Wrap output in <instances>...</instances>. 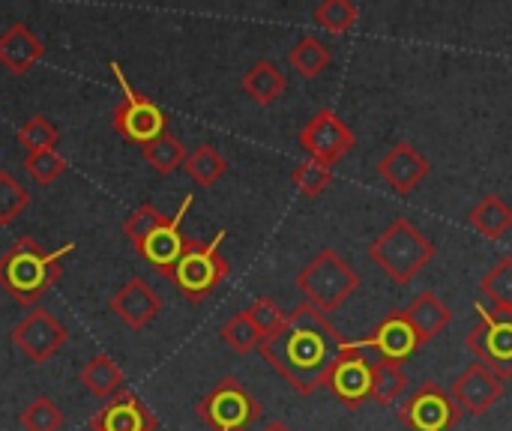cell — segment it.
<instances>
[{
	"label": "cell",
	"instance_id": "obj_15",
	"mask_svg": "<svg viewBox=\"0 0 512 431\" xmlns=\"http://www.w3.org/2000/svg\"><path fill=\"white\" fill-rule=\"evenodd\" d=\"M327 387L348 411H360L363 402L372 399V360L348 345V354L333 366Z\"/></svg>",
	"mask_w": 512,
	"mask_h": 431
},
{
	"label": "cell",
	"instance_id": "obj_21",
	"mask_svg": "<svg viewBox=\"0 0 512 431\" xmlns=\"http://www.w3.org/2000/svg\"><path fill=\"white\" fill-rule=\"evenodd\" d=\"M78 381L84 384L87 393H93L96 399H105V402L114 399L120 390H126V375L108 354H96L93 360H87L84 369L78 372Z\"/></svg>",
	"mask_w": 512,
	"mask_h": 431
},
{
	"label": "cell",
	"instance_id": "obj_1",
	"mask_svg": "<svg viewBox=\"0 0 512 431\" xmlns=\"http://www.w3.org/2000/svg\"><path fill=\"white\" fill-rule=\"evenodd\" d=\"M345 354V336H339L330 318L309 303H300L294 312H288L285 327L261 342V357L288 381L297 396H312L315 390L327 387L333 366Z\"/></svg>",
	"mask_w": 512,
	"mask_h": 431
},
{
	"label": "cell",
	"instance_id": "obj_32",
	"mask_svg": "<svg viewBox=\"0 0 512 431\" xmlns=\"http://www.w3.org/2000/svg\"><path fill=\"white\" fill-rule=\"evenodd\" d=\"M63 426H66V417L48 396L33 399L21 411V429L24 431H63Z\"/></svg>",
	"mask_w": 512,
	"mask_h": 431
},
{
	"label": "cell",
	"instance_id": "obj_17",
	"mask_svg": "<svg viewBox=\"0 0 512 431\" xmlns=\"http://www.w3.org/2000/svg\"><path fill=\"white\" fill-rule=\"evenodd\" d=\"M378 174L384 177V183L393 192L408 195V192H414L432 174V162L414 144L402 141V144H393L384 153V159L378 162Z\"/></svg>",
	"mask_w": 512,
	"mask_h": 431
},
{
	"label": "cell",
	"instance_id": "obj_36",
	"mask_svg": "<svg viewBox=\"0 0 512 431\" xmlns=\"http://www.w3.org/2000/svg\"><path fill=\"white\" fill-rule=\"evenodd\" d=\"M30 204V192L9 174L0 171V225H12Z\"/></svg>",
	"mask_w": 512,
	"mask_h": 431
},
{
	"label": "cell",
	"instance_id": "obj_2",
	"mask_svg": "<svg viewBox=\"0 0 512 431\" xmlns=\"http://www.w3.org/2000/svg\"><path fill=\"white\" fill-rule=\"evenodd\" d=\"M75 252V243H63L45 252L33 237L15 240L0 255V288L21 306H36L63 276V261Z\"/></svg>",
	"mask_w": 512,
	"mask_h": 431
},
{
	"label": "cell",
	"instance_id": "obj_25",
	"mask_svg": "<svg viewBox=\"0 0 512 431\" xmlns=\"http://www.w3.org/2000/svg\"><path fill=\"white\" fill-rule=\"evenodd\" d=\"M183 171L195 180V186L201 189H210L213 183H219L228 171V159L213 147V144H201L195 147L186 162H183Z\"/></svg>",
	"mask_w": 512,
	"mask_h": 431
},
{
	"label": "cell",
	"instance_id": "obj_18",
	"mask_svg": "<svg viewBox=\"0 0 512 431\" xmlns=\"http://www.w3.org/2000/svg\"><path fill=\"white\" fill-rule=\"evenodd\" d=\"M111 312L129 327V330H144L156 321V315L162 312V297L141 279H129L126 285H120L111 297Z\"/></svg>",
	"mask_w": 512,
	"mask_h": 431
},
{
	"label": "cell",
	"instance_id": "obj_22",
	"mask_svg": "<svg viewBox=\"0 0 512 431\" xmlns=\"http://www.w3.org/2000/svg\"><path fill=\"white\" fill-rule=\"evenodd\" d=\"M243 93L258 102V105H273L285 90H288V78L285 72L273 63V60H258L240 81Z\"/></svg>",
	"mask_w": 512,
	"mask_h": 431
},
{
	"label": "cell",
	"instance_id": "obj_6",
	"mask_svg": "<svg viewBox=\"0 0 512 431\" xmlns=\"http://www.w3.org/2000/svg\"><path fill=\"white\" fill-rule=\"evenodd\" d=\"M111 72H114V78H117V84H120V102L114 105V111H111V129L123 138V141H129V144H150L153 138H159L162 132H168V117H165V111L150 99V96H144V93H138L132 84H129V78H126V72H123V66L117 63V60H111Z\"/></svg>",
	"mask_w": 512,
	"mask_h": 431
},
{
	"label": "cell",
	"instance_id": "obj_30",
	"mask_svg": "<svg viewBox=\"0 0 512 431\" xmlns=\"http://www.w3.org/2000/svg\"><path fill=\"white\" fill-rule=\"evenodd\" d=\"M312 15H315V21H318L327 33H345V30H351V27L357 24L360 9H357V3H351V0H324V3L315 6Z\"/></svg>",
	"mask_w": 512,
	"mask_h": 431
},
{
	"label": "cell",
	"instance_id": "obj_20",
	"mask_svg": "<svg viewBox=\"0 0 512 431\" xmlns=\"http://www.w3.org/2000/svg\"><path fill=\"white\" fill-rule=\"evenodd\" d=\"M405 318L417 336V345H429L435 336H441L453 324V309L435 294V291H420L411 306L405 309Z\"/></svg>",
	"mask_w": 512,
	"mask_h": 431
},
{
	"label": "cell",
	"instance_id": "obj_16",
	"mask_svg": "<svg viewBox=\"0 0 512 431\" xmlns=\"http://www.w3.org/2000/svg\"><path fill=\"white\" fill-rule=\"evenodd\" d=\"M90 431H156L159 420L153 411L126 387L114 399H108L93 417H90Z\"/></svg>",
	"mask_w": 512,
	"mask_h": 431
},
{
	"label": "cell",
	"instance_id": "obj_23",
	"mask_svg": "<svg viewBox=\"0 0 512 431\" xmlns=\"http://www.w3.org/2000/svg\"><path fill=\"white\" fill-rule=\"evenodd\" d=\"M468 225H471L477 234L489 237V240H501V237L512 228V207L501 198V195L489 192V195L468 213Z\"/></svg>",
	"mask_w": 512,
	"mask_h": 431
},
{
	"label": "cell",
	"instance_id": "obj_11",
	"mask_svg": "<svg viewBox=\"0 0 512 431\" xmlns=\"http://www.w3.org/2000/svg\"><path fill=\"white\" fill-rule=\"evenodd\" d=\"M69 333L66 327L45 309H33L21 318V324H15L12 330V342L15 348L33 363V366H42L48 363L63 345H66Z\"/></svg>",
	"mask_w": 512,
	"mask_h": 431
},
{
	"label": "cell",
	"instance_id": "obj_29",
	"mask_svg": "<svg viewBox=\"0 0 512 431\" xmlns=\"http://www.w3.org/2000/svg\"><path fill=\"white\" fill-rule=\"evenodd\" d=\"M480 291L492 300L498 309H512V255H504L483 279Z\"/></svg>",
	"mask_w": 512,
	"mask_h": 431
},
{
	"label": "cell",
	"instance_id": "obj_9",
	"mask_svg": "<svg viewBox=\"0 0 512 431\" xmlns=\"http://www.w3.org/2000/svg\"><path fill=\"white\" fill-rule=\"evenodd\" d=\"M402 426L408 431H453L462 420L459 405L438 381H423L405 402L396 408Z\"/></svg>",
	"mask_w": 512,
	"mask_h": 431
},
{
	"label": "cell",
	"instance_id": "obj_7",
	"mask_svg": "<svg viewBox=\"0 0 512 431\" xmlns=\"http://www.w3.org/2000/svg\"><path fill=\"white\" fill-rule=\"evenodd\" d=\"M195 414L210 431H249L261 420L264 408L237 378H222L195 405Z\"/></svg>",
	"mask_w": 512,
	"mask_h": 431
},
{
	"label": "cell",
	"instance_id": "obj_13",
	"mask_svg": "<svg viewBox=\"0 0 512 431\" xmlns=\"http://www.w3.org/2000/svg\"><path fill=\"white\" fill-rule=\"evenodd\" d=\"M354 351H378L381 360H393V363H405L408 357H414L420 351L417 345V336L405 318V309H393L387 312L378 327L366 336V339H357V342H348Z\"/></svg>",
	"mask_w": 512,
	"mask_h": 431
},
{
	"label": "cell",
	"instance_id": "obj_35",
	"mask_svg": "<svg viewBox=\"0 0 512 431\" xmlns=\"http://www.w3.org/2000/svg\"><path fill=\"white\" fill-rule=\"evenodd\" d=\"M165 219H168V216H165L156 204H150V201H147V204H141L138 210H132V213H129V219L123 222V234L129 237L132 249H138V246H141V243H144V240H147V237L162 225V222H165Z\"/></svg>",
	"mask_w": 512,
	"mask_h": 431
},
{
	"label": "cell",
	"instance_id": "obj_26",
	"mask_svg": "<svg viewBox=\"0 0 512 431\" xmlns=\"http://www.w3.org/2000/svg\"><path fill=\"white\" fill-rule=\"evenodd\" d=\"M288 63H291V69H297L303 78H318V75L333 63V54H330V48H327L318 36L306 33V36H300L297 45L288 51Z\"/></svg>",
	"mask_w": 512,
	"mask_h": 431
},
{
	"label": "cell",
	"instance_id": "obj_3",
	"mask_svg": "<svg viewBox=\"0 0 512 431\" xmlns=\"http://www.w3.org/2000/svg\"><path fill=\"white\" fill-rule=\"evenodd\" d=\"M372 264L381 267L396 285H411L435 258V243L408 219L396 216L366 249Z\"/></svg>",
	"mask_w": 512,
	"mask_h": 431
},
{
	"label": "cell",
	"instance_id": "obj_28",
	"mask_svg": "<svg viewBox=\"0 0 512 431\" xmlns=\"http://www.w3.org/2000/svg\"><path fill=\"white\" fill-rule=\"evenodd\" d=\"M219 336H222V342H225L234 354H249V351L261 348V342H264L261 333H258V327L249 321L246 312H237L234 318H228V321L222 324Z\"/></svg>",
	"mask_w": 512,
	"mask_h": 431
},
{
	"label": "cell",
	"instance_id": "obj_19",
	"mask_svg": "<svg viewBox=\"0 0 512 431\" xmlns=\"http://www.w3.org/2000/svg\"><path fill=\"white\" fill-rule=\"evenodd\" d=\"M42 57H45V45L27 24L15 21L0 33V66H6V72L27 75Z\"/></svg>",
	"mask_w": 512,
	"mask_h": 431
},
{
	"label": "cell",
	"instance_id": "obj_4",
	"mask_svg": "<svg viewBox=\"0 0 512 431\" xmlns=\"http://www.w3.org/2000/svg\"><path fill=\"white\" fill-rule=\"evenodd\" d=\"M297 288L306 297L303 303H309L327 315V312H336L339 306H345L360 291V273L336 249H321L297 273Z\"/></svg>",
	"mask_w": 512,
	"mask_h": 431
},
{
	"label": "cell",
	"instance_id": "obj_38",
	"mask_svg": "<svg viewBox=\"0 0 512 431\" xmlns=\"http://www.w3.org/2000/svg\"><path fill=\"white\" fill-rule=\"evenodd\" d=\"M261 431H294L288 423H282V420H273V423H267Z\"/></svg>",
	"mask_w": 512,
	"mask_h": 431
},
{
	"label": "cell",
	"instance_id": "obj_10",
	"mask_svg": "<svg viewBox=\"0 0 512 431\" xmlns=\"http://www.w3.org/2000/svg\"><path fill=\"white\" fill-rule=\"evenodd\" d=\"M297 138H300V147L309 153V159L330 165V168L357 147V135L333 108H321L312 120H306Z\"/></svg>",
	"mask_w": 512,
	"mask_h": 431
},
{
	"label": "cell",
	"instance_id": "obj_5",
	"mask_svg": "<svg viewBox=\"0 0 512 431\" xmlns=\"http://www.w3.org/2000/svg\"><path fill=\"white\" fill-rule=\"evenodd\" d=\"M225 240V231H216L213 240H189L186 252L180 255L171 282L189 303H204L225 279H228V261L219 252Z\"/></svg>",
	"mask_w": 512,
	"mask_h": 431
},
{
	"label": "cell",
	"instance_id": "obj_33",
	"mask_svg": "<svg viewBox=\"0 0 512 431\" xmlns=\"http://www.w3.org/2000/svg\"><path fill=\"white\" fill-rule=\"evenodd\" d=\"M291 183H294L297 192H303L306 198H318L321 192L330 189V183H333V168H330V165H321V162H315V159L297 162V168L291 171Z\"/></svg>",
	"mask_w": 512,
	"mask_h": 431
},
{
	"label": "cell",
	"instance_id": "obj_8",
	"mask_svg": "<svg viewBox=\"0 0 512 431\" xmlns=\"http://www.w3.org/2000/svg\"><path fill=\"white\" fill-rule=\"evenodd\" d=\"M474 312H480V324L465 336V345L477 354V363L489 366L501 381H507L512 378V309H486L477 303Z\"/></svg>",
	"mask_w": 512,
	"mask_h": 431
},
{
	"label": "cell",
	"instance_id": "obj_27",
	"mask_svg": "<svg viewBox=\"0 0 512 431\" xmlns=\"http://www.w3.org/2000/svg\"><path fill=\"white\" fill-rule=\"evenodd\" d=\"M405 390H408L405 363H393L381 357L372 360V399L378 405H393Z\"/></svg>",
	"mask_w": 512,
	"mask_h": 431
},
{
	"label": "cell",
	"instance_id": "obj_12",
	"mask_svg": "<svg viewBox=\"0 0 512 431\" xmlns=\"http://www.w3.org/2000/svg\"><path fill=\"white\" fill-rule=\"evenodd\" d=\"M192 195H186L183 201H180V210L174 213V216H168L135 252L159 273V276H165V279H171V273H174V267H177V261H180V255L186 252V237L180 234V225H183V216L189 213V207H192Z\"/></svg>",
	"mask_w": 512,
	"mask_h": 431
},
{
	"label": "cell",
	"instance_id": "obj_37",
	"mask_svg": "<svg viewBox=\"0 0 512 431\" xmlns=\"http://www.w3.org/2000/svg\"><path fill=\"white\" fill-rule=\"evenodd\" d=\"M246 315H249V321L258 327L261 339H270V336L279 333V330L285 327V321H288V312H282L279 303H276L273 297H258V300L246 309Z\"/></svg>",
	"mask_w": 512,
	"mask_h": 431
},
{
	"label": "cell",
	"instance_id": "obj_34",
	"mask_svg": "<svg viewBox=\"0 0 512 431\" xmlns=\"http://www.w3.org/2000/svg\"><path fill=\"white\" fill-rule=\"evenodd\" d=\"M66 168H69V162L60 150H42V153L24 156V171L36 186H51Z\"/></svg>",
	"mask_w": 512,
	"mask_h": 431
},
{
	"label": "cell",
	"instance_id": "obj_24",
	"mask_svg": "<svg viewBox=\"0 0 512 431\" xmlns=\"http://www.w3.org/2000/svg\"><path fill=\"white\" fill-rule=\"evenodd\" d=\"M141 156H144V162L159 174V177H168V174H174L177 168H183V162H186V147H183V141L177 138V135H171V132H162L159 138H153L150 144H144L141 147Z\"/></svg>",
	"mask_w": 512,
	"mask_h": 431
},
{
	"label": "cell",
	"instance_id": "obj_31",
	"mask_svg": "<svg viewBox=\"0 0 512 431\" xmlns=\"http://www.w3.org/2000/svg\"><path fill=\"white\" fill-rule=\"evenodd\" d=\"M15 138H18V144L27 150V156L30 153H42V150H57V138H60V132H57V126L51 123V120H45L42 114H36V117H30L18 132H15Z\"/></svg>",
	"mask_w": 512,
	"mask_h": 431
},
{
	"label": "cell",
	"instance_id": "obj_14",
	"mask_svg": "<svg viewBox=\"0 0 512 431\" xmlns=\"http://www.w3.org/2000/svg\"><path fill=\"white\" fill-rule=\"evenodd\" d=\"M453 402L459 405L462 414L483 417L504 399V381L483 363H471L453 384L450 390Z\"/></svg>",
	"mask_w": 512,
	"mask_h": 431
}]
</instances>
